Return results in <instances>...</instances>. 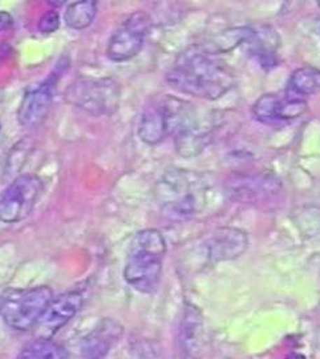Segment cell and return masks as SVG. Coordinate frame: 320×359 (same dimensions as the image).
Listing matches in <instances>:
<instances>
[{
	"label": "cell",
	"instance_id": "obj_9",
	"mask_svg": "<svg viewBox=\"0 0 320 359\" xmlns=\"http://www.w3.org/2000/svg\"><path fill=\"white\" fill-rule=\"evenodd\" d=\"M43 189L38 176L26 173L13 180L8 188L0 194V221L15 224L31 215Z\"/></svg>",
	"mask_w": 320,
	"mask_h": 359
},
{
	"label": "cell",
	"instance_id": "obj_19",
	"mask_svg": "<svg viewBox=\"0 0 320 359\" xmlns=\"http://www.w3.org/2000/svg\"><path fill=\"white\" fill-rule=\"evenodd\" d=\"M97 13V3L92 0L75 1L65 10L64 22L67 26L76 31L85 29L93 23Z\"/></svg>",
	"mask_w": 320,
	"mask_h": 359
},
{
	"label": "cell",
	"instance_id": "obj_11",
	"mask_svg": "<svg viewBox=\"0 0 320 359\" xmlns=\"http://www.w3.org/2000/svg\"><path fill=\"white\" fill-rule=\"evenodd\" d=\"M56 80L50 77L27 90L18 108V121L25 128L40 126L51 111Z\"/></svg>",
	"mask_w": 320,
	"mask_h": 359
},
{
	"label": "cell",
	"instance_id": "obj_12",
	"mask_svg": "<svg viewBox=\"0 0 320 359\" xmlns=\"http://www.w3.org/2000/svg\"><path fill=\"white\" fill-rule=\"evenodd\" d=\"M84 298L85 293L81 289L68 290L56 298L53 297L51 304L36 325L40 332L46 335L43 338H50L60 329H63L76 316L78 310L83 308Z\"/></svg>",
	"mask_w": 320,
	"mask_h": 359
},
{
	"label": "cell",
	"instance_id": "obj_4",
	"mask_svg": "<svg viewBox=\"0 0 320 359\" xmlns=\"http://www.w3.org/2000/svg\"><path fill=\"white\" fill-rule=\"evenodd\" d=\"M195 115L192 104L176 96H157L145 105L139 124V137L148 145H157L176 135Z\"/></svg>",
	"mask_w": 320,
	"mask_h": 359
},
{
	"label": "cell",
	"instance_id": "obj_21",
	"mask_svg": "<svg viewBox=\"0 0 320 359\" xmlns=\"http://www.w3.org/2000/svg\"><path fill=\"white\" fill-rule=\"evenodd\" d=\"M140 359H164V357L153 342H145L140 348Z\"/></svg>",
	"mask_w": 320,
	"mask_h": 359
},
{
	"label": "cell",
	"instance_id": "obj_13",
	"mask_svg": "<svg viewBox=\"0 0 320 359\" xmlns=\"http://www.w3.org/2000/svg\"><path fill=\"white\" fill-rule=\"evenodd\" d=\"M217 124L213 117L200 118L194 115L192 120L174 135L177 154L183 158H193L202 154L213 142V133Z\"/></svg>",
	"mask_w": 320,
	"mask_h": 359
},
{
	"label": "cell",
	"instance_id": "obj_16",
	"mask_svg": "<svg viewBox=\"0 0 320 359\" xmlns=\"http://www.w3.org/2000/svg\"><path fill=\"white\" fill-rule=\"evenodd\" d=\"M249 244L247 234L235 228L218 229L206 244L207 256L211 262L234 259L244 255Z\"/></svg>",
	"mask_w": 320,
	"mask_h": 359
},
{
	"label": "cell",
	"instance_id": "obj_3",
	"mask_svg": "<svg viewBox=\"0 0 320 359\" xmlns=\"http://www.w3.org/2000/svg\"><path fill=\"white\" fill-rule=\"evenodd\" d=\"M207 189V182L201 175L185 169H170L158 181L155 194L165 212L188 217L204 208Z\"/></svg>",
	"mask_w": 320,
	"mask_h": 359
},
{
	"label": "cell",
	"instance_id": "obj_5",
	"mask_svg": "<svg viewBox=\"0 0 320 359\" xmlns=\"http://www.w3.org/2000/svg\"><path fill=\"white\" fill-rule=\"evenodd\" d=\"M65 102L92 116H111L121 102V88L112 77H80L64 92Z\"/></svg>",
	"mask_w": 320,
	"mask_h": 359
},
{
	"label": "cell",
	"instance_id": "obj_6",
	"mask_svg": "<svg viewBox=\"0 0 320 359\" xmlns=\"http://www.w3.org/2000/svg\"><path fill=\"white\" fill-rule=\"evenodd\" d=\"M52 299L48 286L10 290L0 299V314L13 330L27 332L38 325Z\"/></svg>",
	"mask_w": 320,
	"mask_h": 359
},
{
	"label": "cell",
	"instance_id": "obj_18",
	"mask_svg": "<svg viewBox=\"0 0 320 359\" xmlns=\"http://www.w3.org/2000/svg\"><path fill=\"white\" fill-rule=\"evenodd\" d=\"M16 359H69V354L51 338H38L23 347Z\"/></svg>",
	"mask_w": 320,
	"mask_h": 359
},
{
	"label": "cell",
	"instance_id": "obj_7",
	"mask_svg": "<svg viewBox=\"0 0 320 359\" xmlns=\"http://www.w3.org/2000/svg\"><path fill=\"white\" fill-rule=\"evenodd\" d=\"M242 46L244 51L256 57L263 67L277 65V50L279 38L277 32L269 26H250L232 28L221 35L216 41V51H230Z\"/></svg>",
	"mask_w": 320,
	"mask_h": 359
},
{
	"label": "cell",
	"instance_id": "obj_20",
	"mask_svg": "<svg viewBox=\"0 0 320 359\" xmlns=\"http://www.w3.org/2000/svg\"><path fill=\"white\" fill-rule=\"evenodd\" d=\"M60 27V16L56 11L44 13L39 20L38 28L41 34H52Z\"/></svg>",
	"mask_w": 320,
	"mask_h": 359
},
{
	"label": "cell",
	"instance_id": "obj_2",
	"mask_svg": "<svg viewBox=\"0 0 320 359\" xmlns=\"http://www.w3.org/2000/svg\"><path fill=\"white\" fill-rule=\"evenodd\" d=\"M165 253L167 243L161 231H139L129 246L128 261L124 269L125 281L137 292L152 294L161 280Z\"/></svg>",
	"mask_w": 320,
	"mask_h": 359
},
{
	"label": "cell",
	"instance_id": "obj_17",
	"mask_svg": "<svg viewBox=\"0 0 320 359\" xmlns=\"http://www.w3.org/2000/svg\"><path fill=\"white\" fill-rule=\"evenodd\" d=\"M288 95L308 96L320 90V69L315 67H302L293 72L287 86Z\"/></svg>",
	"mask_w": 320,
	"mask_h": 359
},
{
	"label": "cell",
	"instance_id": "obj_23",
	"mask_svg": "<svg viewBox=\"0 0 320 359\" xmlns=\"http://www.w3.org/2000/svg\"><path fill=\"white\" fill-rule=\"evenodd\" d=\"M284 359H306V357L300 353H290Z\"/></svg>",
	"mask_w": 320,
	"mask_h": 359
},
{
	"label": "cell",
	"instance_id": "obj_8",
	"mask_svg": "<svg viewBox=\"0 0 320 359\" xmlns=\"http://www.w3.org/2000/svg\"><path fill=\"white\" fill-rule=\"evenodd\" d=\"M151 27L152 19L148 13L144 11L130 13L109 39L106 56L116 63L136 57L148 39Z\"/></svg>",
	"mask_w": 320,
	"mask_h": 359
},
{
	"label": "cell",
	"instance_id": "obj_22",
	"mask_svg": "<svg viewBox=\"0 0 320 359\" xmlns=\"http://www.w3.org/2000/svg\"><path fill=\"white\" fill-rule=\"evenodd\" d=\"M13 25V16L11 13L6 11H0V32L10 29Z\"/></svg>",
	"mask_w": 320,
	"mask_h": 359
},
{
	"label": "cell",
	"instance_id": "obj_10",
	"mask_svg": "<svg viewBox=\"0 0 320 359\" xmlns=\"http://www.w3.org/2000/svg\"><path fill=\"white\" fill-rule=\"evenodd\" d=\"M307 111V103L302 97H295L288 93H265L253 107V115L259 123L275 126L291 121Z\"/></svg>",
	"mask_w": 320,
	"mask_h": 359
},
{
	"label": "cell",
	"instance_id": "obj_1",
	"mask_svg": "<svg viewBox=\"0 0 320 359\" xmlns=\"http://www.w3.org/2000/svg\"><path fill=\"white\" fill-rule=\"evenodd\" d=\"M167 84L198 99L217 100L234 87L235 75L217 51L192 46L179 53L169 67Z\"/></svg>",
	"mask_w": 320,
	"mask_h": 359
},
{
	"label": "cell",
	"instance_id": "obj_15",
	"mask_svg": "<svg viewBox=\"0 0 320 359\" xmlns=\"http://www.w3.org/2000/svg\"><path fill=\"white\" fill-rule=\"evenodd\" d=\"M179 347L188 359H200L204 350V320L198 309L188 305L179 323Z\"/></svg>",
	"mask_w": 320,
	"mask_h": 359
},
{
	"label": "cell",
	"instance_id": "obj_14",
	"mask_svg": "<svg viewBox=\"0 0 320 359\" xmlns=\"http://www.w3.org/2000/svg\"><path fill=\"white\" fill-rule=\"evenodd\" d=\"M123 335V326L113 320H103L80 344L81 357L85 359H103Z\"/></svg>",
	"mask_w": 320,
	"mask_h": 359
}]
</instances>
